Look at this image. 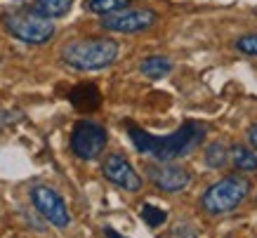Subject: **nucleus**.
<instances>
[{
    "mask_svg": "<svg viewBox=\"0 0 257 238\" xmlns=\"http://www.w3.org/2000/svg\"><path fill=\"white\" fill-rule=\"evenodd\" d=\"M127 135H130L135 149H137L142 156H151V158L158 163H172V161L184 158V156H189V154H194L196 146H201L203 142H205L208 130H205L201 123L189 121V123H184L177 132L165 135V137H156V135L142 130L137 125H127Z\"/></svg>",
    "mask_w": 257,
    "mask_h": 238,
    "instance_id": "1",
    "label": "nucleus"
},
{
    "mask_svg": "<svg viewBox=\"0 0 257 238\" xmlns=\"http://www.w3.org/2000/svg\"><path fill=\"white\" fill-rule=\"evenodd\" d=\"M120 45L113 38H80L62 47V62L78 71L106 69L118 59Z\"/></svg>",
    "mask_w": 257,
    "mask_h": 238,
    "instance_id": "2",
    "label": "nucleus"
},
{
    "mask_svg": "<svg viewBox=\"0 0 257 238\" xmlns=\"http://www.w3.org/2000/svg\"><path fill=\"white\" fill-rule=\"evenodd\" d=\"M248 193H250L248 179L229 175L224 179L215 182L212 186H208V191L203 193L201 203L205 207V212H210V215H226V212H231V210L241 205Z\"/></svg>",
    "mask_w": 257,
    "mask_h": 238,
    "instance_id": "3",
    "label": "nucleus"
},
{
    "mask_svg": "<svg viewBox=\"0 0 257 238\" xmlns=\"http://www.w3.org/2000/svg\"><path fill=\"white\" fill-rule=\"evenodd\" d=\"M5 29H8L17 40L29 43V45H43L55 36V24L52 19L36 15L33 10H22V12H10L3 19Z\"/></svg>",
    "mask_w": 257,
    "mask_h": 238,
    "instance_id": "4",
    "label": "nucleus"
},
{
    "mask_svg": "<svg viewBox=\"0 0 257 238\" xmlns=\"http://www.w3.org/2000/svg\"><path fill=\"white\" fill-rule=\"evenodd\" d=\"M106 146V130L92 121H78L71 132V151L80 161H92Z\"/></svg>",
    "mask_w": 257,
    "mask_h": 238,
    "instance_id": "5",
    "label": "nucleus"
},
{
    "mask_svg": "<svg viewBox=\"0 0 257 238\" xmlns=\"http://www.w3.org/2000/svg\"><path fill=\"white\" fill-rule=\"evenodd\" d=\"M31 203L38 210V215L43 219H47L52 226H57V229H66L71 224L69 207H66L64 198L55 189H50L45 184H36L31 189Z\"/></svg>",
    "mask_w": 257,
    "mask_h": 238,
    "instance_id": "6",
    "label": "nucleus"
},
{
    "mask_svg": "<svg viewBox=\"0 0 257 238\" xmlns=\"http://www.w3.org/2000/svg\"><path fill=\"white\" fill-rule=\"evenodd\" d=\"M156 12L154 10H118L113 15H106L101 19V26L106 29V31H113V33H127V36H133V33H142L151 29L154 24H156Z\"/></svg>",
    "mask_w": 257,
    "mask_h": 238,
    "instance_id": "7",
    "label": "nucleus"
},
{
    "mask_svg": "<svg viewBox=\"0 0 257 238\" xmlns=\"http://www.w3.org/2000/svg\"><path fill=\"white\" fill-rule=\"evenodd\" d=\"M101 172L104 177L109 179L111 184H116L118 189H123V191H140L142 189V177L135 172V168L130 165V161L120 154H111L104 165H101Z\"/></svg>",
    "mask_w": 257,
    "mask_h": 238,
    "instance_id": "8",
    "label": "nucleus"
},
{
    "mask_svg": "<svg viewBox=\"0 0 257 238\" xmlns=\"http://www.w3.org/2000/svg\"><path fill=\"white\" fill-rule=\"evenodd\" d=\"M149 179H151L154 186L161 189V191L177 193V191H184V189L191 184V172L184 170L182 165L163 163V165H151V168H149Z\"/></svg>",
    "mask_w": 257,
    "mask_h": 238,
    "instance_id": "9",
    "label": "nucleus"
},
{
    "mask_svg": "<svg viewBox=\"0 0 257 238\" xmlns=\"http://www.w3.org/2000/svg\"><path fill=\"white\" fill-rule=\"evenodd\" d=\"M69 101L78 111H97L101 104V92L94 83H80L69 92Z\"/></svg>",
    "mask_w": 257,
    "mask_h": 238,
    "instance_id": "10",
    "label": "nucleus"
},
{
    "mask_svg": "<svg viewBox=\"0 0 257 238\" xmlns=\"http://www.w3.org/2000/svg\"><path fill=\"white\" fill-rule=\"evenodd\" d=\"M71 5H73V0H36L31 10L45 19H59L69 12Z\"/></svg>",
    "mask_w": 257,
    "mask_h": 238,
    "instance_id": "11",
    "label": "nucleus"
},
{
    "mask_svg": "<svg viewBox=\"0 0 257 238\" xmlns=\"http://www.w3.org/2000/svg\"><path fill=\"white\" fill-rule=\"evenodd\" d=\"M229 158H231V165L236 170H241V172H257V154L252 149H248V146L243 144L231 146Z\"/></svg>",
    "mask_w": 257,
    "mask_h": 238,
    "instance_id": "12",
    "label": "nucleus"
},
{
    "mask_svg": "<svg viewBox=\"0 0 257 238\" xmlns=\"http://www.w3.org/2000/svg\"><path fill=\"white\" fill-rule=\"evenodd\" d=\"M140 71L147 78H163L172 71V62L168 59V57H161V54H156V57H147V59L140 64Z\"/></svg>",
    "mask_w": 257,
    "mask_h": 238,
    "instance_id": "13",
    "label": "nucleus"
},
{
    "mask_svg": "<svg viewBox=\"0 0 257 238\" xmlns=\"http://www.w3.org/2000/svg\"><path fill=\"white\" fill-rule=\"evenodd\" d=\"M130 5V0H87L85 8L90 10V12H94V15H113V12H118V10H125Z\"/></svg>",
    "mask_w": 257,
    "mask_h": 238,
    "instance_id": "14",
    "label": "nucleus"
},
{
    "mask_svg": "<svg viewBox=\"0 0 257 238\" xmlns=\"http://www.w3.org/2000/svg\"><path fill=\"white\" fill-rule=\"evenodd\" d=\"M226 163H229V151H226L224 144L215 142V144H210L205 149V165L208 168L219 170V168H224Z\"/></svg>",
    "mask_w": 257,
    "mask_h": 238,
    "instance_id": "15",
    "label": "nucleus"
},
{
    "mask_svg": "<svg viewBox=\"0 0 257 238\" xmlns=\"http://www.w3.org/2000/svg\"><path fill=\"white\" fill-rule=\"evenodd\" d=\"M140 215L149 226H161V224H165V219H168V212L161 210V207H156L154 203H144L140 210Z\"/></svg>",
    "mask_w": 257,
    "mask_h": 238,
    "instance_id": "16",
    "label": "nucleus"
},
{
    "mask_svg": "<svg viewBox=\"0 0 257 238\" xmlns=\"http://www.w3.org/2000/svg\"><path fill=\"white\" fill-rule=\"evenodd\" d=\"M236 47H238V52L257 57V33H245V36H241V38L236 40Z\"/></svg>",
    "mask_w": 257,
    "mask_h": 238,
    "instance_id": "17",
    "label": "nucleus"
},
{
    "mask_svg": "<svg viewBox=\"0 0 257 238\" xmlns=\"http://www.w3.org/2000/svg\"><path fill=\"white\" fill-rule=\"evenodd\" d=\"M168 238H198V231H196L189 222H179L177 226L170 231Z\"/></svg>",
    "mask_w": 257,
    "mask_h": 238,
    "instance_id": "18",
    "label": "nucleus"
},
{
    "mask_svg": "<svg viewBox=\"0 0 257 238\" xmlns=\"http://www.w3.org/2000/svg\"><path fill=\"white\" fill-rule=\"evenodd\" d=\"M22 118V113H12V111H0V128H5V125L15 123V121H19Z\"/></svg>",
    "mask_w": 257,
    "mask_h": 238,
    "instance_id": "19",
    "label": "nucleus"
},
{
    "mask_svg": "<svg viewBox=\"0 0 257 238\" xmlns=\"http://www.w3.org/2000/svg\"><path fill=\"white\" fill-rule=\"evenodd\" d=\"M248 137H250V144H252V146H255V149H257V123L252 125V128H250Z\"/></svg>",
    "mask_w": 257,
    "mask_h": 238,
    "instance_id": "20",
    "label": "nucleus"
},
{
    "mask_svg": "<svg viewBox=\"0 0 257 238\" xmlns=\"http://www.w3.org/2000/svg\"><path fill=\"white\" fill-rule=\"evenodd\" d=\"M104 233H106V238H125V236H120V233L113 231V229H104Z\"/></svg>",
    "mask_w": 257,
    "mask_h": 238,
    "instance_id": "21",
    "label": "nucleus"
}]
</instances>
